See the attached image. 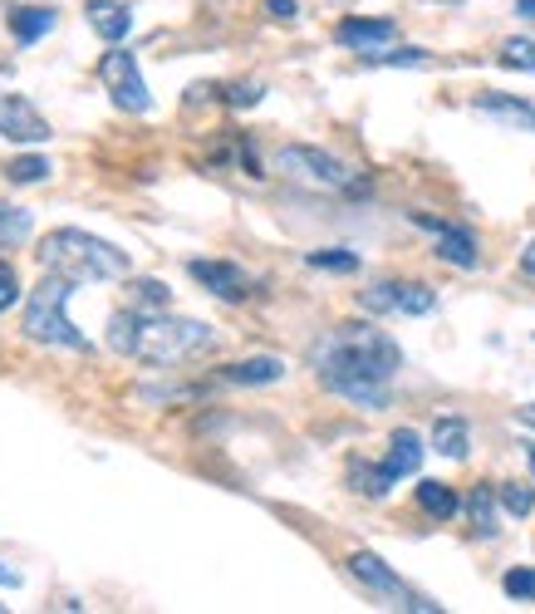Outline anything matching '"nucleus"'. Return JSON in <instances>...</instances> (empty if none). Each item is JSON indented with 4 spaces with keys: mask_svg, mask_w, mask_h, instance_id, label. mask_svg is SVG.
I'll return each instance as SVG.
<instances>
[{
    "mask_svg": "<svg viewBox=\"0 0 535 614\" xmlns=\"http://www.w3.org/2000/svg\"><path fill=\"white\" fill-rule=\"evenodd\" d=\"M310 369L335 398L379 413L393 398V379L403 369V349L393 335L373 325H335L310 345Z\"/></svg>",
    "mask_w": 535,
    "mask_h": 614,
    "instance_id": "1",
    "label": "nucleus"
},
{
    "mask_svg": "<svg viewBox=\"0 0 535 614\" xmlns=\"http://www.w3.org/2000/svg\"><path fill=\"white\" fill-rule=\"evenodd\" d=\"M109 349L138 364H182L216 349V329L202 320H177L167 310H123L109 320Z\"/></svg>",
    "mask_w": 535,
    "mask_h": 614,
    "instance_id": "2",
    "label": "nucleus"
},
{
    "mask_svg": "<svg viewBox=\"0 0 535 614\" xmlns=\"http://www.w3.org/2000/svg\"><path fill=\"white\" fill-rule=\"evenodd\" d=\"M40 270L64 276L74 286H94V280H123L128 276V252H119L104 236H89L79 226H60L40 242Z\"/></svg>",
    "mask_w": 535,
    "mask_h": 614,
    "instance_id": "3",
    "label": "nucleus"
},
{
    "mask_svg": "<svg viewBox=\"0 0 535 614\" xmlns=\"http://www.w3.org/2000/svg\"><path fill=\"white\" fill-rule=\"evenodd\" d=\"M70 290H74V280L50 276V270H44V280L25 295V335L35 339V345L84 349V355H89V339L79 335V329L70 325V315H64V305H70Z\"/></svg>",
    "mask_w": 535,
    "mask_h": 614,
    "instance_id": "4",
    "label": "nucleus"
},
{
    "mask_svg": "<svg viewBox=\"0 0 535 614\" xmlns=\"http://www.w3.org/2000/svg\"><path fill=\"white\" fill-rule=\"evenodd\" d=\"M276 167L290 182H305V187H315V192H359L363 187L339 157H329L325 147H310V143H286L276 153Z\"/></svg>",
    "mask_w": 535,
    "mask_h": 614,
    "instance_id": "5",
    "label": "nucleus"
},
{
    "mask_svg": "<svg viewBox=\"0 0 535 614\" xmlns=\"http://www.w3.org/2000/svg\"><path fill=\"white\" fill-rule=\"evenodd\" d=\"M359 305L369 315H432L438 290L423 280H373L369 290H359Z\"/></svg>",
    "mask_w": 535,
    "mask_h": 614,
    "instance_id": "6",
    "label": "nucleus"
},
{
    "mask_svg": "<svg viewBox=\"0 0 535 614\" xmlns=\"http://www.w3.org/2000/svg\"><path fill=\"white\" fill-rule=\"evenodd\" d=\"M99 79L109 84L113 104H119L123 113H147V109H153V94H147V84L138 74V60H133L128 50H109L104 60H99Z\"/></svg>",
    "mask_w": 535,
    "mask_h": 614,
    "instance_id": "7",
    "label": "nucleus"
},
{
    "mask_svg": "<svg viewBox=\"0 0 535 614\" xmlns=\"http://www.w3.org/2000/svg\"><path fill=\"white\" fill-rule=\"evenodd\" d=\"M349 575L359 580V585H369L373 595H389V600H403V610H418V614H432L438 605H432V600H423V595H413V590L403 585V580H398L389 565L379 561V555L373 551H354L349 555Z\"/></svg>",
    "mask_w": 535,
    "mask_h": 614,
    "instance_id": "8",
    "label": "nucleus"
},
{
    "mask_svg": "<svg viewBox=\"0 0 535 614\" xmlns=\"http://www.w3.org/2000/svg\"><path fill=\"white\" fill-rule=\"evenodd\" d=\"M413 222L423 226V232L438 236V260H447V266H457V270H476L482 266V246H476V236H472V226H462V222H438V217H423V212H413Z\"/></svg>",
    "mask_w": 535,
    "mask_h": 614,
    "instance_id": "9",
    "label": "nucleus"
},
{
    "mask_svg": "<svg viewBox=\"0 0 535 614\" xmlns=\"http://www.w3.org/2000/svg\"><path fill=\"white\" fill-rule=\"evenodd\" d=\"M187 276L197 280L202 290H212L216 300H226V305H241V300H250V286L256 280L246 276L236 260H207V256H197V260H187Z\"/></svg>",
    "mask_w": 535,
    "mask_h": 614,
    "instance_id": "10",
    "label": "nucleus"
},
{
    "mask_svg": "<svg viewBox=\"0 0 535 614\" xmlns=\"http://www.w3.org/2000/svg\"><path fill=\"white\" fill-rule=\"evenodd\" d=\"M50 119L25 94H0V139L10 143H50Z\"/></svg>",
    "mask_w": 535,
    "mask_h": 614,
    "instance_id": "11",
    "label": "nucleus"
},
{
    "mask_svg": "<svg viewBox=\"0 0 535 614\" xmlns=\"http://www.w3.org/2000/svg\"><path fill=\"white\" fill-rule=\"evenodd\" d=\"M335 40L344 44V50L373 54V50H383L389 40H398V20H389V16H344L335 25Z\"/></svg>",
    "mask_w": 535,
    "mask_h": 614,
    "instance_id": "12",
    "label": "nucleus"
},
{
    "mask_svg": "<svg viewBox=\"0 0 535 614\" xmlns=\"http://www.w3.org/2000/svg\"><path fill=\"white\" fill-rule=\"evenodd\" d=\"M222 379L236 383V389H266V383L286 379V359H276V355H250L241 364H226Z\"/></svg>",
    "mask_w": 535,
    "mask_h": 614,
    "instance_id": "13",
    "label": "nucleus"
},
{
    "mask_svg": "<svg viewBox=\"0 0 535 614\" xmlns=\"http://www.w3.org/2000/svg\"><path fill=\"white\" fill-rule=\"evenodd\" d=\"M84 16H89V25H94V35L109 44H123L133 35V10L123 6V0H89Z\"/></svg>",
    "mask_w": 535,
    "mask_h": 614,
    "instance_id": "14",
    "label": "nucleus"
},
{
    "mask_svg": "<svg viewBox=\"0 0 535 614\" xmlns=\"http://www.w3.org/2000/svg\"><path fill=\"white\" fill-rule=\"evenodd\" d=\"M6 25H10V35H16L20 44H35V40H44L54 25H60V10H50V6H10Z\"/></svg>",
    "mask_w": 535,
    "mask_h": 614,
    "instance_id": "15",
    "label": "nucleus"
},
{
    "mask_svg": "<svg viewBox=\"0 0 535 614\" xmlns=\"http://www.w3.org/2000/svg\"><path fill=\"white\" fill-rule=\"evenodd\" d=\"M423 468V438L413 433V428H398L389 438V452H383V472L393 477V482H403V477H413Z\"/></svg>",
    "mask_w": 535,
    "mask_h": 614,
    "instance_id": "16",
    "label": "nucleus"
},
{
    "mask_svg": "<svg viewBox=\"0 0 535 614\" xmlns=\"http://www.w3.org/2000/svg\"><path fill=\"white\" fill-rule=\"evenodd\" d=\"M496 506H501V497H496V487H472V497H466V521H472V531L476 536H486L492 541L496 531H501V516H496Z\"/></svg>",
    "mask_w": 535,
    "mask_h": 614,
    "instance_id": "17",
    "label": "nucleus"
},
{
    "mask_svg": "<svg viewBox=\"0 0 535 614\" xmlns=\"http://www.w3.org/2000/svg\"><path fill=\"white\" fill-rule=\"evenodd\" d=\"M418 511H423V516H432V521H452L462 511V502H457V492H452L447 482H432V477H423V482H418Z\"/></svg>",
    "mask_w": 535,
    "mask_h": 614,
    "instance_id": "18",
    "label": "nucleus"
},
{
    "mask_svg": "<svg viewBox=\"0 0 535 614\" xmlns=\"http://www.w3.org/2000/svg\"><path fill=\"white\" fill-rule=\"evenodd\" d=\"M432 448L442 452V458H452V462H462L466 452H472V433H466V418H438L432 423Z\"/></svg>",
    "mask_w": 535,
    "mask_h": 614,
    "instance_id": "19",
    "label": "nucleus"
},
{
    "mask_svg": "<svg viewBox=\"0 0 535 614\" xmlns=\"http://www.w3.org/2000/svg\"><path fill=\"white\" fill-rule=\"evenodd\" d=\"M349 482H354V492L369 497V502H383V497L398 487L393 477L383 472V462H373V468H369V462H354V468H349Z\"/></svg>",
    "mask_w": 535,
    "mask_h": 614,
    "instance_id": "20",
    "label": "nucleus"
},
{
    "mask_svg": "<svg viewBox=\"0 0 535 614\" xmlns=\"http://www.w3.org/2000/svg\"><path fill=\"white\" fill-rule=\"evenodd\" d=\"M305 266L315 270H335V276H354L359 270V252H344V246H329V252H310Z\"/></svg>",
    "mask_w": 535,
    "mask_h": 614,
    "instance_id": "21",
    "label": "nucleus"
},
{
    "mask_svg": "<svg viewBox=\"0 0 535 614\" xmlns=\"http://www.w3.org/2000/svg\"><path fill=\"white\" fill-rule=\"evenodd\" d=\"M30 212L25 207H0V252H6V246H20L30 236Z\"/></svg>",
    "mask_w": 535,
    "mask_h": 614,
    "instance_id": "22",
    "label": "nucleus"
},
{
    "mask_svg": "<svg viewBox=\"0 0 535 614\" xmlns=\"http://www.w3.org/2000/svg\"><path fill=\"white\" fill-rule=\"evenodd\" d=\"M50 173H54V163H50V157H40V153L16 157V163L6 167V177H10V182H20V187H30V182H44Z\"/></svg>",
    "mask_w": 535,
    "mask_h": 614,
    "instance_id": "23",
    "label": "nucleus"
},
{
    "mask_svg": "<svg viewBox=\"0 0 535 614\" xmlns=\"http://www.w3.org/2000/svg\"><path fill=\"white\" fill-rule=\"evenodd\" d=\"M133 310H167L173 305V290L163 280H133Z\"/></svg>",
    "mask_w": 535,
    "mask_h": 614,
    "instance_id": "24",
    "label": "nucleus"
},
{
    "mask_svg": "<svg viewBox=\"0 0 535 614\" xmlns=\"http://www.w3.org/2000/svg\"><path fill=\"white\" fill-rule=\"evenodd\" d=\"M496 497H501V506H506L511 516H531V511H535V487H526V482H501Z\"/></svg>",
    "mask_w": 535,
    "mask_h": 614,
    "instance_id": "25",
    "label": "nucleus"
},
{
    "mask_svg": "<svg viewBox=\"0 0 535 614\" xmlns=\"http://www.w3.org/2000/svg\"><path fill=\"white\" fill-rule=\"evenodd\" d=\"M369 64H393V70H423L428 64V50H418V44H408V50H373V54H363Z\"/></svg>",
    "mask_w": 535,
    "mask_h": 614,
    "instance_id": "26",
    "label": "nucleus"
},
{
    "mask_svg": "<svg viewBox=\"0 0 535 614\" xmlns=\"http://www.w3.org/2000/svg\"><path fill=\"white\" fill-rule=\"evenodd\" d=\"M501 64H506V70L535 74V40H506L501 44Z\"/></svg>",
    "mask_w": 535,
    "mask_h": 614,
    "instance_id": "27",
    "label": "nucleus"
},
{
    "mask_svg": "<svg viewBox=\"0 0 535 614\" xmlns=\"http://www.w3.org/2000/svg\"><path fill=\"white\" fill-rule=\"evenodd\" d=\"M501 590L511 600H535V565H516V571L501 575Z\"/></svg>",
    "mask_w": 535,
    "mask_h": 614,
    "instance_id": "28",
    "label": "nucleus"
},
{
    "mask_svg": "<svg viewBox=\"0 0 535 614\" xmlns=\"http://www.w3.org/2000/svg\"><path fill=\"white\" fill-rule=\"evenodd\" d=\"M10 305H20V280H16V266L0 260V315H6Z\"/></svg>",
    "mask_w": 535,
    "mask_h": 614,
    "instance_id": "29",
    "label": "nucleus"
},
{
    "mask_svg": "<svg viewBox=\"0 0 535 614\" xmlns=\"http://www.w3.org/2000/svg\"><path fill=\"white\" fill-rule=\"evenodd\" d=\"M260 94H266L260 84H226V104H232V109H256Z\"/></svg>",
    "mask_w": 535,
    "mask_h": 614,
    "instance_id": "30",
    "label": "nucleus"
},
{
    "mask_svg": "<svg viewBox=\"0 0 535 614\" xmlns=\"http://www.w3.org/2000/svg\"><path fill=\"white\" fill-rule=\"evenodd\" d=\"M260 10H266L270 20H295V16H300V6H295V0H266Z\"/></svg>",
    "mask_w": 535,
    "mask_h": 614,
    "instance_id": "31",
    "label": "nucleus"
},
{
    "mask_svg": "<svg viewBox=\"0 0 535 614\" xmlns=\"http://www.w3.org/2000/svg\"><path fill=\"white\" fill-rule=\"evenodd\" d=\"M521 276H531V280H535V242L526 246V252H521Z\"/></svg>",
    "mask_w": 535,
    "mask_h": 614,
    "instance_id": "32",
    "label": "nucleus"
},
{
    "mask_svg": "<svg viewBox=\"0 0 535 614\" xmlns=\"http://www.w3.org/2000/svg\"><path fill=\"white\" fill-rule=\"evenodd\" d=\"M516 423H521V428H535V403H526V408H516Z\"/></svg>",
    "mask_w": 535,
    "mask_h": 614,
    "instance_id": "33",
    "label": "nucleus"
},
{
    "mask_svg": "<svg viewBox=\"0 0 535 614\" xmlns=\"http://www.w3.org/2000/svg\"><path fill=\"white\" fill-rule=\"evenodd\" d=\"M0 585H20V571H10L6 561H0Z\"/></svg>",
    "mask_w": 535,
    "mask_h": 614,
    "instance_id": "34",
    "label": "nucleus"
},
{
    "mask_svg": "<svg viewBox=\"0 0 535 614\" xmlns=\"http://www.w3.org/2000/svg\"><path fill=\"white\" fill-rule=\"evenodd\" d=\"M516 16L521 20H535V0H516Z\"/></svg>",
    "mask_w": 535,
    "mask_h": 614,
    "instance_id": "35",
    "label": "nucleus"
},
{
    "mask_svg": "<svg viewBox=\"0 0 535 614\" xmlns=\"http://www.w3.org/2000/svg\"><path fill=\"white\" fill-rule=\"evenodd\" d=\"M526 452H531V472H535V442H531V448H526Z\"/></svg>",
    "mask_w": 535,
    "mask_h": 614,
    "instance_id": "36",
    "label": "nucleus"
},
{
    "mask_svg": "<svg viewBox=\"0 0 535 614\" xmlns=\"http://www.w3.org/2000/svg\"><path fill=\"white\" fill-rule=\"evenodd\" d=\"M526 129H535V109H531V123H526Z\"/></svg>",
    "mask_w": 535,
    "mask_h": 614,
    "instance_id": "37",
    "label": "nucleus"
}]
</instances>
